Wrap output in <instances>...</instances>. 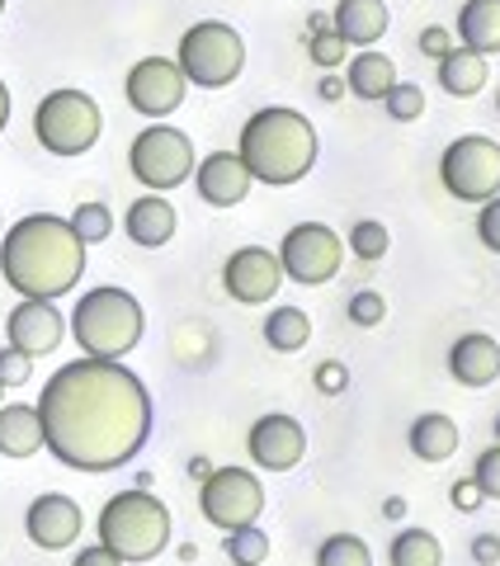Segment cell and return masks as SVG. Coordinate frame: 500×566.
Wrapping results in <instances>:
<instances>
[{"label":"cell","instance_id":"1","mask_svg":"<svg viewBox=\"0 0 500 566\" xmlns=\"http://www.w3.org/2000/svg\"><path fill=\"white\" fill-rule=\"evenodd\" d=\"M43 449L76 472H114L133 463L152 434V397L118 359H71L39 397Z\"/></svg>","mask_w":500,"mask_h":566},{"label":"cell","instance_id":"2","mask_svg":"<svg viewBox=\"0 0 500 566\" xmlns=\"http://www.w3.org/2000/svg\"><path fill=\"white\" fill-rule=\"evenodd\" d=\"M0 274L20 297H52L71 293L85 274V241L71 232L66 218L52 212H29L0 237Z\"/></svg>","mask_w":500,"mask_h":566},{"label":"cell","instance_id":"3","mask_svg":"<svg viewBox=\"0 0 500 566\" xmlns=\"http://www.w3.org/2000/svg\"><path fill=\"white\" fill-rule=\"evenodd\" d=\"M241 166L250 170V180L260 185H298L302 175L316 166V128L298 109H283V104H270V109L250 114L241 128Z\"/></svg>","mask_w":500,"mask_h":566},{"label":"cell","instance_id":"4","mask_svg":"<svg viewBox=\"0 0 500 566\" xmlns=\"http://www.w3.org/2000/svg\"><path fill=\"white\" fill-rule=\"evenodd\" d=\"M142 331H147V312L128 289H91L71 307V340H76L91 359H123L137 349Z\"/></svg>","mask_w":500,"mask_h":566},{"label":"cell","instance_id":"5","mask_svg":"<svg viewBox=\"0 0 500 566\" xmlns=\"http://www.w3.org/2000/svg\"><path fill=\"white\" fill-rule=\"evenodd\" d=\"M100 543L128 566V562H152L166 553L170 543V510L156 501L152 491H118L110 505L100 510Z\"/></svg>","mask_w":500,"mask_h":566},{"label":"cell","instance_id":"6","mask_svg":"<svg viewBox=\"0 0 500 566\" xmlns=\"http://www.w3.org/2000/svg\"><path fill=\"white\" fill-rule=\"evenodd\" d=\"M104 133L100 104L85 91H52L33 109V137L52 156H85Z\"/></svg>","mask_w":500,"mask_h":566},{"label":"cell","instance_id":"7","mask_svg":"<svg viewBox=\"0 0 500 566\" xmlns=\"http://www.w3.org/2000/svg\"><path fill=\"white\" fill-rule=\"evenodd\" d=\"M175 66L185 71L189 85H204V91H222V85H231L241 76L246 66V43L241 33L222 24V20H199L194 29H185L180 39V57H175Z\"/></svg>","mask_w":500,"mask_h":566},{"label":"cell","instance_id":"8","mask_svg":"<svg viewBox=\"0 0 500 566\" xmlns=\"http://www.w3.org/2000/svg\"><path fill=\"white\" fill-rule=\"evenodd\" d=\"M439 180L458 203H487L500 193V142L481 133L454 137L439 156Z\"/></svg>","mask_w":500,"mask_h":566},{"label":"cell","instance_id":"9","mask_svg":"<svg viewBox=\"0 0 500 566\" xmlns=\"http://www.w3.org/2000/svg\"><path fill=\"white\" fill-rule=\"evenodd\" d=\"M128 166L137 175L142 189H180L189 175H194V142L189 133L170 128V123H152V128H142L128 147Z\"/></svg>","mask_w":500,"mask_h":566},{"label":"cell","instance_id":"10","mask_svg":"<svg viewBox=\"0 0 500 566\" xmlns=\"http://www.w3.org/2000/svg\"><path fill=\"white\" fill-rule=\"evenodd\" d=\"M199 510H204V520L212 528H227V534H231V528L256 524L260 510H264L260 476L246 472V468H218V472H208L204 486H199Z\"/></svg>","mask_w":500,"mask_h":566},{"label":"cell","instance_id":"11","mask_svg":"<svg viewBox=\"0 0 500 566\" xmlns=\"http://www.w3.org/2000/svg\"><path fill=\"white\" fill-rule=\"evenodd\" d=\"M279 264H283V274H289L293 283H308V289H316V283H331L335 274H341L345 241L335 237L331 227H321V222H298V227L283 232Z\"/></svg>","mask_w":500,"mask_h":566},{"label":"cell","instance_id":"12","mask_svg":"<svg viewBox=\"0 0 500 566\" xmlns=\"http://www.w3.org/2000/svg\"><path fill=\"white\" fill-rule=\"evenodd\" d=\"M128 104L137 114H147V118H166L175 114L185 104V91H189V81H185V71L175 66L170 57H142L133 71H128Z\"/></svg>","mask_w":500,"mask_h":566},{"label":"cell","instance_id":"13","mask_svg":"<svg viewBox=\"0 0 500 566\" xmlns=\"http://www.w3.org/2000/svg\"><path fill=\"white\" fill-rule=\"evenodd\" d=\"M279 283H283V264L274 251H264V245H241V251H231V260L222 264V289L231 293V303H246V307L274 303Z\"/></svg>","mask_w":500,"mask_h":566},{"label":"cell","instance_id":"14","mask_svg":"<svg viewBox=\"0 0 500 566\" xmlns=\"http://www.w3.org/2000/svg\"><path fill=\"white\" fill-rule=\"evenodd\" d=\"M246 449H250V463L264 468V472H289L302 463V453H308V430L293 420V416H260L250 424L246 434Z\"/></svg>","mask_w":500,"mask_h":566},{"label":"cell","instance_id":"15","mask_svg":"<svg viewBox=\"0 0 500 566\" xmlns=\"http://www.w3.org/2000/svg\"><path fill=\"white\" fill-rule=\"evenodd\" d=\"M62 335H66L62 312L52 303H39V297H24V303L10 312V322H6L10 349L29 354V359H43V354H52L62 345Z\"/></svg>","mask_w":500,"mask_h":566},{"label":"cell","instance_id":"16","mask_svg":"<svg viewBox=\"0 0 500 566\" xmlns=\"http://www.w3.org/2000/svg\"><path fill=\"white\" fill-rule=\"evenodd\" d=\"M81 505L71 501V495H39V501L29 505L24 515V534L43 547V553H62V547H71L81 538Z\"/></svg>","mask_w":500,"mask_h":566},{"label":"cell","instance_id":"17","mask_svg":"<svg viewBox=\"0 0 500 566\" xmlns=\"http://www.w3.org/2000/svg\"><path fill=\"white\" fill-rule=\"evenodd\" d=\"M250 170L241 166L237 151H212L208 161L194 166V189H199V199L212 203V208H237L246 193H250Z\"/></svg>","mask_w":500,"mask_h":566},{"label":"cell","instance_id":"18","mask_svg":"<svg viewBox=\"0 0 500 566\" xmlns=\"http://www.w3.org/2000/svg\"><path fill=\"white\" fill-rule=\"evenodd\" d=\"M449 374L462 387H491L500 378V345L481 331L458 335L454 349H449Z\"/></svg>","mask_w":500,"mask_h":566},{"label":"cell","instance_id":"19","mask_svg":"<svg viewBox=\"0 0 500 566\" xmlns=\"http://www.w3.org/2000/svg\"><path fill=\"white\" fill-rule=\"evenodd\" d=\"M128 237L133 245H142V251H156V245H166L175 237V227H180V218H175V208L160 199V193H142V199L128 208Z\"/></svg>","mask_w":500,"mask_h":566},{"label":"cell","instance_id":"20","mask_svg":"<svg viewBox=\"0 0 500 566\" xmlns=\"http://www.w3.org/2000/svg\"><path fill=\"white\" fill-rule=\"evenodd\" d=\"M387 6L383 0H341L335 6V33L345 39V48H373L387 33Z\"/></svg>","mask_w":500,"mask_h":566},{"label":"cell","instance_id":"21","mask_svg":"<svg viewBox=\"0 0 500 566\" xmlns=\"http://www.w3.org/2000/svg\"><path fill=\"white\" fill-rule=\"evenodd\" d=\"M406 444L420 463H449V458L458 453V424L449 416H439V411H425V416L410 420Z\"/></svg>","mask_w":500,"mask_h":566},{"label":"cell","instance_id":"22","mask_svg":"<svg viewBox=\"0 0 500 566\" xmlns=\"http://www.w3.org/2000/svg\"><path fill=\"white\" fill-rule=\"evenodd\" d=\"M43 449V420L39 406H0V453L6 458H33Z\"/></svg>","mask_w":500,"mask_h":566},{"label":"cell","instance_id":"23","mask_svg":"<svg viewBox=\"0 0 500 566\" xmlns=\"http://www.w3.org/2000/svg\"><path fill=\"white\" fill-rule=\"evenodd\" d=\"M487 85V57L472 48H449L439 57V91L454 99H472Z\"/></svg>","mask_w":500,"mask_h":566},{"label":"cell","instance_id":"24","mask_svg":"<svg viewBox=\"0 0 500 566\" xmlns=\"http://www.w3.org/2000/svg\"><path fill=\"white\" fill-rule=\"evenodd\" d=\"M458 39L462 48L481 52V57H496L500 52V0H468L458 10Z\"/></svg>","mask_w":500,"mask_h":566},{"label":"cell","instance_id":"25","mask_svg":"<svg viewBox=\"0 0 500 566\" xmlns=\"http://www.w3.org/2000/svg\"><path fill=\"white\" fill-rule=\"evenodd\" d=\"M392 85H397V66H392V57H383V52H373V48H360V57H354L350 71H345V91L360 95L364 104H373V99H383Z\"/></svg>","mask_w":500,"mask_h":566},{"label":"cell","instance_id":"26","mask_svg":"<svg viewBox=\"0 0 500 566\" xmlns=\"http://www.w3.org/2000/svg\"><path fill=\"white\" fill-rule=\"evenodd\" d=\"M264 340H270V349H279V354H298L312 340L308 312L302 307H274L270 316H264Z\"/></svg>","mask_w":500,"mask_h":566},{"label":"cell","instance_id":"27","mask_svg":"<svg viewBox=\"0 0 500 566\" xmlns=\"http://www.w3.org/2000/svg\"><path fill=\"white\" fill-rule=\"evenodd\" d=\"M392 566H444V547L430 528H402L387 547Z\"/></svg>","mask_w":500,"mask_h":566},{"label":"cell","instance_id":"28","mask_svg":"<svg viewBox=\"0 0 500 566\" xmlns=\"http://www.w3.org/2000/svg\"><path fill=\"white\" fill-rule=\"evenodd\" d=\"M316 566H373V553L364 538L354 534H335L316 547Z\"/></svg>","mask_w":500,"mask_h":566},{"label":"cell","instance_id":"29","mask_svg":"<svg viewBox=\"0 0 500 566\" xmlns=\"http://www.w3.org/2000/svg\"><path fill=\"white\" fill-rule=\"evenodd\" d=\"M227 557L237 566H260L264 557H270V538H264V528H256V524L231 528L227 534Z\"/></svg>","mask_w":500,"mask_h":566},{"label":"cell","instance_id":"30","mask_svg":"<svg viewBox=\"0 0 500 566\" xmlns=\"http://www.w3.org/2000/svg\"><path fill=\"white\" fill-rule=\"evenodd\" d=\"M66 222H71V232H76L85 245H95V241H104V237L114 232V212L104 208V203H81Z\"/></svg>","mask_w":500,"mask_h":566},{"label":"cell","instance_id":"31","mask_svg":"<svg viewBox=\"0 0 500 566\" xmlns=\"http://www.w3.org/2000/svg\"><path fill=\"white\" fill-rule=\"evenodd\" d=\"M387 245H392V237H387V227H383V222L364 218V222H354V227H350V251L360 255L364 264L383 260V255H387Z\"/></svg>","mask_w":500,"mask_h":566},{"label":"cell","instance_id":"32","mask_svg":"<svg viewBox=\"0 0 500 566\" xmlns=\"http://www.w3.org/2000/svg\"><path fill=\"white\" fill-rule=\"evenodd\" d=\"M383 104H387V114L397 118V123H416L425 114V91H420V85H410V81H397L383 95Z\"/></svg>","mask_w":500,"mask_h":566},{"label":"cell","instance_id":"33","mask_svg":"<svg viewBox=\"0 0 500 566\" xmlns=\"http://www.w3.org/2000/svg\"><path fill=\"white\" fill-rule=\"evenodd\" d=\"M472 482L487 501H500V444H491L487 453H477V468H472Z\"/></svg>","mask_w":500,"mask_h":566},{"label":"cell","instance_id":"34","mask_svg":"<svg viewBox=\"0 0 500 566\" xmlns=\"http://www.w3.org/2000/svg\"><path fill=\"white\" fill-rule=\"evenodd\" d=\"M308 52H312V62L316 66H341L345 62V39H341V33H335V29H316V39L308 43Z\"/></svg>","mask_w":500,"mask_h":566},{"label":"cell","instance_id":"35","mask_svg":"<svg viewBox=\"0 0 500 566\" xmlns=\"http://www.w3.org/2000/svg\"><path fill=\"white\" fill-rule=\"evenodd\" d=\"M383 316H387V303H383V293L364 289V293H354V297H350V322H354V326H378Z\"/></svg>","mask_w":500,"mask_h":566},{"label":"cell","instance_id":"36","mask_svg":"<svg viewBox=\"0 0 500 566\" xmlns=\"http://www.w3.org/2000/svg\"><path fill=\"white\" fill-rule=\"evenodd\" d=\"M33 378V359L29 354H20V349H0V382L6 387H20V382H29Z\"/></svg>","mask_w":500,"mask_h":566},{"label":"cell","instance_id":"37","mask_svg":"<svg viewBox=\"0 0 500 566\" xmlns=\"http://www.w3.org/2000/svg\"><path fill=\"white\" fill-rule=\"evenodd\" d=\"M477 237H481V245H487V251L500 255V193L481 203V212H477Z\"/></svg>","mask_w":500,"mask_h":566},{"label":"cell","instance_id":"38","mask_svg":"<svg viewBox=\"0 0 500 566\" xmlns=\"http://www.w3.org/2000/svg\"><path fill=\"white\" fill-rule=\"evenodd\" d=\"M316 387H321V392H326V397H335V392H345V387H350V374H345V364H316Z\"/></svg>","mask_w":500,"mask_h":566},{"label":"cell","instance_id":"39","mask_svg":"<svg viewBox=\"0 0 500 566\" xmlns=\"http://www.w3.org/2000/svg\"><path fill=\"white\" fill-rule=\"evenodd\" d=\"M449 48H454V39H449V33H444L439 24H430V29L420 33V52H425V57H444Z\"/></svg>","mask_w":500,"mask_h":566},{"label":"cell","instance_id":"40","mask_svg":"<svg viewBox=\"0 0 500 566\" xmlns=\"http://www.w3.org/2000/svg\"><path fill=\"white\" fill-rule=\"evenodd\" d=\"M71 566H123V562H118V557H114L104 543H95V547H81L76 562H71Z\"/></svg>","mask_w":500,"mask_h":566},{"label":"cell","instance_id":"41","mask_svg":"<svg viewBox=\"0 0 500 566\" xmlns=\"http://www.w3.org/2000/svg\"><path fill=\"white\" fill-rule=\"evenodd\" d=\"M472 557H477V566H496L500 562V538L496 534H481L472 543Z\"/></svg>","mask_w":500,"mask_h":566},{"label":"cell","instance_id":"42","mask_svg":"<svg viewBox=\"0 0 500 566\" xmlns=\"http://www.w3.org/2000/svg\"><path fill=\"white\" fill-rule=\"evenodd\" d=\"M454 505H458V510H477V505H481V491H477L472 476H468V482H458V486H454Z\"/></svg>","mask_w":500,"mask_h":566},{"label":"cell","instance_id":"43","mask_svg":"<svg viewBox=\"0 0 500 566\" xmlns=\"http://www.w3.org/2000/svg\"><path fill=\"white\" fill-rule=\"evenodd\" d=\"M341 91H345V81H321V99H341Z\"/></svg>","mask_w":500,"mask_h":566},{"label":"cell","instance_id":"44","mask_svg":"<svg viewBox=\"0 0 500 566\" xmlns=\"http://www.w3.org/2000/svg\"><path fill=\"white\" fill-rule=\"evenodd\" d=\"M6 123H10V91H6V81H0V133H6Z\"/></svg>","mask_w":500,"mask_h":566},{"label":"cell","instance_id":"45","mask_svg":"<svg viewBox=\"0 0 500 566\" xmlns=\"http://www.w3.org/2000/svg\"><path fill=\"white\" fill-rule=\"evenodd\" d=\"M383 515H387V520H402V515H406V501H387Z\"/></svg>","mask_w":500,"mask_h":566},{"label":"cell","instance_id":"46","mask_svg":"<svg viewBox=\"0 0 500 566\" xmlns=\"http://www.w3.org/2000/svg\"><path fill=\"white\" fill-rule=\"evenodd\" d=\"M496 444H500V416H496Z\"/></svg>","mask_w":500,"mask_h":566},{"label":"cell","instance_id":"47","mask_svg":"<svg viewBox=\"0 0 500 566\" xmlns=\"http://www.w3.org/2000/svg\"><path fill=\"white\" fill-rule=\"evenodd\" d=\"M496 114H500V91H496Z\"/></svg>","mask_w":500,"mask_h":566},{"label":"cell","instance_id":"48","mask_svg":"<svg viewBox=\"0 0 500 566\" xmlns=\"http://www.w3.org/2000/svg\"><path fill=\"white\" fill-rule=\"evenodd\" d=\"M0 397H6V382H0Z\"/></svg>","mask_w":500,"mask_h":566},{"label":"cell","instance_id":"49","mask_svg":"<svg viewBox=\"0 0 500 566\" xmlns=\"http://www.w3.org/2000/svg\"><path fill=\"white\" fill-rule=\"evenodd\" d=\"M0 10H6V0H0Z\"/></svg>","mask_w":500,"mask_h":566}]
</instances>
